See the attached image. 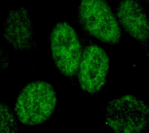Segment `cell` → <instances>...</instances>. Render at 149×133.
Wrapping results in <instances>:
<instances>
[{"instance_id":"cell-7","label":"cell","mask_w":149,"mask_h":133,"mask_svg":"<svg viewBox=\"0 0 149 133\" xmlns=\"http://www.w3.org/2000/svg\"><path fill=\"white\" fill-rule=\"evenodd\" d=\"M120 25L127 34L140 41L149 37V22L141 6L135 0H123L117 8Z\"/></svg>"},{"instance_id":"cell-2","label":"cell","mask_w":149,"mask_h":133,"mask_svg":"<svg viewBox=\"0 0 149 133\" xmlns=\"http://www.w3.org/2000/svg\"><path fill=\"white\" fill-rule=\"evenodd\" d=\"M105 123L113 133H141L149 127V106L132 95L116 98L107 105Z\"/></svg>"},{"instance_id":"cell-8","label":"cell","mask_w":149,"mask_h":133,"mask_svg":"<svg viewBox=\"0 0 149 133\" xmlns=\"http://www.w3.org/2000/svg\"><path fill=\"white\" fill-rule=\"evenodd\" d=\"M18 128L11 109L4 102L1 104V133H17Z\"/></svg>"},{"instance_id":"cell-4","label":"cell","mask_w":149,"mask_h":133,"mask_svg":"<svg viewBox=\"0 0 149 133\" xmlns=\"http://www.w3.org/2000/svg\"><path fill=\"white\" fill-rule=\"evenodd\" d=\"M52 58L61 73L72 77L79 72L81 47L79 38L72 26L60 22L54 27L51 34Z\"/></svg>"},{"instance_id":"cell-3","label":"cell","mask_w":149,"mask_h":133,"mask_svg":"<svg viewBox=\"0 0 149 133\" xmlns=\"http://www.w3.org/2000/svg\"><path fill=\"white\" fill-rule=\"evenodd\" d=\"M79 19L84 30L100 41L114 44L120 41V27L105 0H81Z\"/></svg>"},{"instance_id":"cell-1","label":"cell","mask_w":149,"mask_h":133,"mask_svg":"<svg viewBox=\"0 0 149 133\" xmlns=\"http://www.w3.org/2000/svg\"><path fill=\"white\" fill-rule=\"evenodd\" d=\"M57 95L54 87L44 81H33L19 93L14 112L19 121L26 125L45 122L54 111Z\"/></svg>"},{"instance_id":"cell-6","label":"cell","mask_w":149,"mask_h":133,"mask_svg":"<svg viewBox=\"0 0 149 133\" xmlns=\"http://www.w3.org/2000/svg\"><path fill=\"white\" fill-rule=\"evenodd\" d=\"M33 27L30 14L24 8L13 10L8 14L4 24V37L16 50L32 48Z\"/></svg>"},{"instance_id":"cell-5","label":"cell","mask_w":149,"mask_h":133,"mask_svg":"<svg viewBox=\"0 0 149 133\" xmlns=\"http://www.w3.org/2000/svg\"><path fill=\"white\" fill-rule=\"evenodd\" d=\"M109 69V57L102 48L95 44L86 47L79 69L81 88L91 94L100 92L106 83Z\"/></svg>"}]
</instances>
